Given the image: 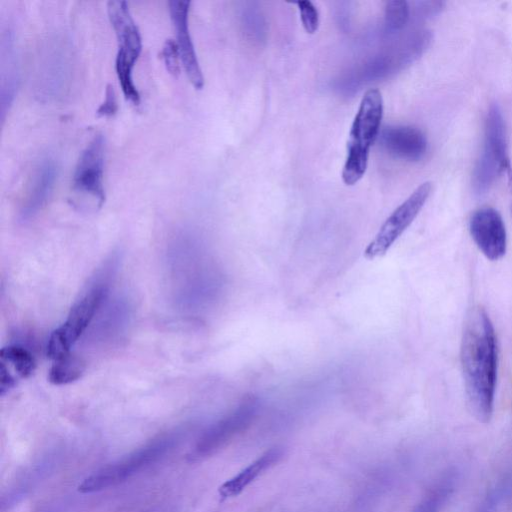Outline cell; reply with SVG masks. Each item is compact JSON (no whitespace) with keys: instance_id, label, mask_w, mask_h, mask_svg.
I'll use <instances>...</instances> for the list:
<instances>
[{"instance_id":"obj_21","label":"cell","mask_w":512,"mask_h":512,"mask_svg":"<svg viewBox=\"0 0 512 512\" xmlns=\"http://www.w3.org/2000/svg\"><path fill=\"white\" fill-rule=\"evenodd\" d=\"M410 6L406 1L386 2L384 13V29L387 34L401 31L408 23Z\"/></svg>"},{"instance_id":"obj_19","label":"cell","mask_w":512,"mask_h":512,"mask_svg":"<svg viewBox=\"0 0 512 512\" xmlns=\"http://www.w3.org/2000/svg\"><path fill=\"white\" fill-rule=\"evenodd\" d=\"M85 370L86 363L83 358L71 352L54 361L48 379L54 385H66L81 378Z\"/></svg>"},{"instance_id":"obj_9","label":"cell","mask_w":512,"mask_h":512,"mask_svg":"<svg viewBox=\"0 0 512 512\" xmlns=\"http://www.w3.org/2000/svg\"><path fill=\"white\" fill-rule=\"evenodd\" d=\"M472 239L492 261L502 258L507 250V232L500 213L492 207L476 210L469 221Z\"/></svg>"},{"instance_id":"obj_10","label":"cell","mask_w":512,"mask_h":512,"mask_svg":"<svg viewBox=\"0 0 512 512\" xmlns=\"http://www.w3.org/2000/svg\"><path fill=\"white\" fill-rule=\"evenodd\" d=\"M57 176L58 165L53 158L44 157L38 162L19 208L18 219L21 223L31 221L46 206Z\"/></svg>"},{"instance_id":"obj_24","label":"cell","mask_w":512,"mask_h":512,"mask_svg":"<svg viewBox=\"0 0 512 512\" xmlns=\"http://www.w3.org/2000/svg\"><path fill=\"white\" fill-rule=\"evenodd\" d=\"M117 101L115 96L114 88L111 84H108L105 88L104 101L98 107L96 113L98 116L109 117L116 113Z\"/></svg>"},{"instance_id":"obj_25","label":"cell","mask_w":512,"mask_h":512,"mask_svg":"<svg viewBox=\"0 0 512 512\" xmlns=\"http://www.w3.org/2000/svg\"><path fill=\"white\" fill-rule=\"evenodd\" d=\"M508 175H509V183H510L511 192H512V169L511 168L508 170Z\"/></svg>"},{"instance_id":"obj_15","label":"cell","mask_w":512,"mask_h":512,"mask_svg":"<svg viewBox=\"0 0 512 512\" xmlns=\"http://www.w3.org/2000/svg\"><path fill=\"white\" fill-rule=\"evenodd\" d=\"M19 81L18 52L10 28L1 33V91L0 114L3 122L17 92Z\"/></svg>"},{"instance_id":"obj_8","label":"cell","mask_w":512,"mask_h":512,"mask_svg":"<svg viewBox=\"0 0 512 512\" xmlns=\"http://www.w3.org/2000/svg\"><path fill=\"white\" fill-rule=\"evenodd\" d=\"M257 410L253 398H245L232 412L210 426L188 454V460H202L224 447L252 423Z\"/></svg>"},{"instance_id":"obj_12","label":"cell","mask_w":512,"mask_h":512,"mask_svg":"<svg viewBox=\"0 0 512 512\" xmlns=\"http://www.w3.org/2000/svg\"><path fill=\"white\" fill-rule=\"evenodd\" d=\"M190 3L188 0H172L168 4L176 33V43L185 73L191 84L196 89H201L204 85V77L192 42L188 23Z\"/></svg>"},{"instance_id":"obj_13","label":"cell","mask_w":512,"mask_h":512,"mask_svg":"<svg viewBox=\"0 0 512 512\" xmlns=\"http://www.w3.org/2000/svg\"><path fill=\"white\" fill-rule=\"evenodd\" d=\"M382 147L394 157L406 161H419L427 152V139L411 126H388L380 134Z\"/></svg>"},{"instance_id":"obj_7","label":"cell","mask_w":512,"mask_h":512,"mask_svg":"<svg viewBox=\"0 0 512 512\" xmlns=\"http://www.w3.org/2000/svg\"><path fill=\"white\" fill-rule=\"evenodd\" d=\"M431 189L430 182L422 183L387 217L364 251L367 259L380 257L390 249L421 211Z\"/></svg>"},{"instance_id":"obj_20","label":"cell","mask_w":512,"mask_h":512,"mask_svg":"<svg viewBox=\"0 0 512 512\" xmlns=\"http://www.w3.org/2000/svg\"><path fill=\"white\" fill-rule=\"evenodd\" d=\"M512 498V486L504 475L486 493L474 512H498L501 505Z\"/></svg>"},{"instance_id":"obj_1","label":"cell","mask_w":512,"mask_h":512,"mask_svg":"<svg viewBox=\"0 0 512 512\" xmlns=\"http://www.w3.org/2000/svg\"><path fill=\"white\" fill-rule=\"evenodd\" d=\"M465 394L472 414L488 422L493 414L498 371L497 337L482 307L470 310L460 347Z\"/></svg>"},{"instance_id":"obj_23","label":"cell","mask_w":512,"mask_h":512,"mask_svg":"<svg viewBox=\"0 0 512 512\" xmlns=\"http://www.w3.org/2000/svg\"><path fill=\"white\" fill-rule=\"evenodd\" d=\"M161 55L168 72L177 75L180 72L179 60L181 58L176 41L171 38L167 39L163 45Z\"/></svg>"},{"instance_id":"obj_11","label":"cell","mask_w":512,"mask_h":512,"mask_svg":"<svg viewBox=\"0 0 512 512\" xmlns=\"http://www.w3.org/2000/svg\"><path fill=\"white\" fill-rule=\"evenodd\" d=\"M107 11L118 41L115 63L134 67L142 50V38L128 4L119 0L109 1Z\"/></svg>"},{"instance_id":"obj_3","label":"cell","mask_w":512,"mask_h":512,"mask_svg":"<svg viewBox=\"0 0 512 512\" xmlns=\"http://www.w3.org/2000/svg\"><path fill=\"white\" fill-rule=\"evenodd\" d=\"M382 116L381 92L371 88L362 97L349 133L342 170V180L346 185H354L364 176L371 146L380 131Z\"/></svg>"},{"instance_id":"obj_14","label":"cell","mask_w":512,"mask_h":512,"mask_svg":"<svg viewBox=\"0 0 512 512\" xmlns=\"http://www.w3.org/2000/svg\"><path fill=\"white\" fill-rule=\"evenodd\" d=\"M127 300L124 296L111 299L109 294L93 320L94 337L100 341H111L125 333L131 318V306Z\"/></svg>"},{"instance_id":"obj_6","label":"cell","mask_w":512,"mask_h":512,"mask_svg":"<svg viewBox=\"0 0 512 512\" xmlns=\"http://www.w3.org/2000/svg\"><path fill=\"white\" fill-rule=\"evenodd\" d=\"M509 169L505 122L499 106L492 104L485 121L483 150L473 171L475 193H485L497 177Z\"/></svg>"},{"instance_id":"obj_18","label":"cell","mask_w":512,"mask_h":512,"mask_svg":"<svg viewBox=\"0 0 512 512\" xmlns=\"http://www.w3.org/2000/svg\"><path fill=\"white\" fill-rule=\"evenodd\" d=\"M52 57L46 55L42 70L39 71L38 83L44 82V86L41 89L44 97H57L63 92L65 86V75H66V57L65 51L62 47L60 49L53 48ZM40 90V91H41Z\"/></svg>"},{"instance_id":"obj_4","label":"cell","mask_w":512,"mask_h":512,"mask_svg":"<svg viewBox=\"0 0 512 512\" xmlns=\"http://www.w3.org/2000/svg\"><path fill=\"white\" fill-rule=\"evenodd\" d=\"M105 138L96 134L82 150L72 178V205L81 211H96L105 201Z\"/></svg>"},{"instance_id":"obj_5","label":"cell","mask_w":512,"mask_h":512,"mask_svg":"<svg viewBox=\"0 0 512 512\" xmlns=\"http://www.w3.org/2000/svg\"><path fill=\"white\" fill-rule=\"evenodd\" d=\"M175 436H162L130 453L117 462L109 464L90 476L78 486L81 493H93L116 486L162 458L175 444Z\"/></svg>"},{"instance_id":"obj_17","label":"cell","mask_w":512,"mask_h":512,"mask_svg":"<svg viewBox=\"0 0 512 512\" xmlns=\"http://www.w3.org/2000/svg\"><path fill=\"white\" fill-rule=\"evenodd\" d=\"M282 455L283 450L280 447H273L264 452L256 460L219 487L218 493L220 497L227 499L239 495L265 470L277 463Z\"/></svg>"},{"instance_id":"obj_2","label":"cell","mask_w":512,"mask_h":512,"mask_svg":"<svg viewBox=\"0 0 512 512\" xmlns=\"http://www.w3.org/2000/svg\"><path fill=\"white\" fill-rule=\"evenodd\" d=\"M113 267V261H109L96 273L72 305L65 321L50 334L46 351L53 361L71 353L74 344L92 324L110 294L109 282Z\"/></svg>"},{"instance_id":"obj_16","label":"cell","mask_w":512,"mask_h":512,"mask_svg":"<svg viewBox=\"0 0 512 512\" xmlns=\"http://www.w3.org/2000/svg\"><path fill=\"white\" fill-rule=\"evenodd\" d=\"M36 360L24 346L11 344L0 351V395L13 389L19 380L28 378L35 370Z\"/></svg>"},{"instance_id":"obj_22","label":"cell","mask_w":512,"mask_h":512,"mask_svg":"<svg viewBox=\"0 0 512 512\" xmlns=\"http://www.w3.org/2000/svg\"><path fill=\"white\" fill-rule=\"evenodd\" d=\"M302 25L306 32L313 34L319 26V13L310 1L297 2Z\"/></svg>"}]
</instances>
